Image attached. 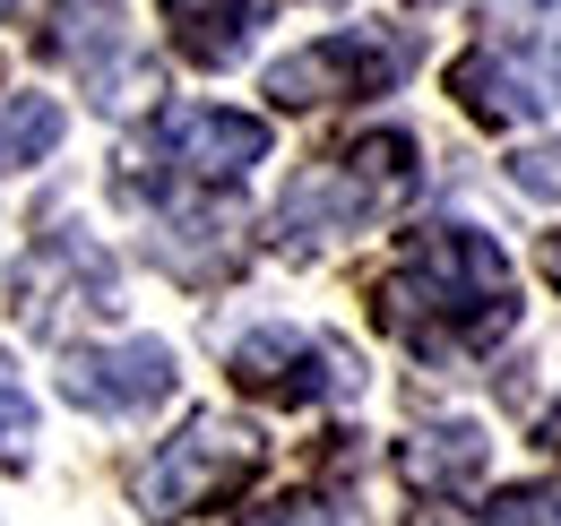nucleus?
Instances as JSON below:
<instances>
[{
  "label": "nucleus",
  "mask_w": 561,
  "mask_h": 526,
  "mask_svg": "<svg viewBox=\"0 0 561 526\" xmlns=\"http://www.w3.org/2000/svg\"><path fill=\"white\" fill-rule=\"evenodd\" d=\"M510 182L527 198H561V147H527V156H510Z\"/></svg>",
  "instance_id": "nucleus-16"
},
{
  "label": "nucleus",
  "mask_w": 561,
  "mask_h": 526,
  "mask_svg": "<svg viewBox=\"0 0 561 526\" xmlns=\"http://www.w3.org/2000/svg\"><path fill=\"white\" fill-rule=\"evenodd\" d=\"M26 432H35V397H26V380L0 363V458H18Z\"/></svg>",
  "instance_id": "nucleus-14"
},
{
  "label": "nucleus",
  "mask_w": 561,
  "mask_h": 526,
  "mask_svg": "<svg viewBox=\"0 0 561 526\" xmlns=\"http://www.w3.org/2000/svg\"><path fill=\"white\" fill-rule=\"evenodd\" d=\"M233 380L268 405H329V397L363 389V363H354L337 336H311V329H260L233 345Z\"/></svg>",
  "instance_id": "nucleus-7"
},
{
  "label": "nucleus",
  "mask_w": 561,
  "mask_h": 526,
  "mask_svg": "<svg viewBox=\"0 0 561 526\" xmlns=\"http://www.w3.org/2000/svg\"><path fill=\"white\" fill-rule=\"evenodd\" d=\"M0 18H9V0H0Z\"/></svg>",
  "instance_id": "nucleus-19"
},
{
  "label": "nucleus",
  "mask_w": 561,
  "mask_h": 526,
  "mask_svg": "<svg viewBox=\"0 0 561 526\" xmlns=\"http://www.w3.org/2000/svg\"><path fill=\"white\" fill-rule=\"evenodd\" d=\"M44 53H53V61H70L78 78H87V87L139 78V53H130V26H122V0H53Z\"/></svg>",
  "instance_id": "nucleus-9"
},
{
  "label": "nucleus",
  "mask_w": 561,
  "mask_h": 526,
  "mask_svg": "<svg viewBox=\"0 0 561 526\" xmlns=\"http://www.w3.org/2000/svg\"><path fill=\"white\" fill-rule=\"evenodd\" d=\"M380 329L415 345L423 363L484 354L518 329V267L501 260L484 225H423L380 276Z\"/></svg>",
  "instance_id": "nucleus-1"
},
{
  "label": "nucleus",
  "mask_w": 561,
  "mask_h": 526,
  "mask_svg": "<svg viewBox=\"0 0 561 526\" xmlns=\"http://www.w3.org/2000/svg\"><path fill=\"white\" fill-rule=\"evenodd\" d=\"M407 69H415V35L407 26H346V35H320V44L268 61V95L285 113H320V104L398 87Z\"/></svg>",
  "instance_id": "nucleus-6"
},
{
  "label": "nucleus",
  "mask_w": 561,
  "mask_h": 526,
  "mask_svg": "<svg viewBox=\"0 0 561 526\" xmlns=\"http://www.w3.org/2000/svg\"><path fill=\"white\" fill-rule=\"evenodd\" d=\"M415 191V138L407 130H363L354 147L320 156L294 191L277 198V242L285 251H329L363 225H380L389 207H407Z\"/></svg>",
  "instance_id": "nucleus-3"
},
{
  "label": "nucleus",
  "mask_w": 561,
  "mask_h": 526,
  "mask_svg": "<svg viewBox=\"0 0 561 526\" xmlns=\"http://www.w3.org/2000/svg\"><path fill=\"white\" fill-rule=\"evenodd\" d=\"M242 526H354L337 501H311V492H294V501H277V510H260V518H242Z\"/></svg>",
  "instance_id": "nucleus-15"
},
{
  "label": "nucleus",
  "mask_w": 561,
  "mask_h": 526,
  "mask_svg": "<svg viewBox=\"0 0 561 526\" xmlns=\"http://www.w3.org/2000/svg\"><path fill=\"white\" fill-rule=\"evenodd\" d=\"M484 466H492V441L476 432V423H440V432H415V441H398V474L415 483L423 501L440 492H467V483H484Z\"/></svg>",
  "instance_id": "nucleus-11"
},
{
  "label": "nucleus",
  "mask_w": 561,
  "mask_h": 526,
  "mask_svg": "<svg viewBox=\"0 0 561 526\" xmlns=\"http://www.w3.org/2000/svg\"><path fill=\"white\" fill-rule=\"evenodd\" d=\"M173 380H182V363H173L164 336H122V345L78 354L70 371H61V397L87 405V414H147V405L173 397Z\"/></svg>",
  "instance_id": "nucleus-8"
},
{
  "label": "nucleus",
  "mask_w": 561,
  "mask_h": 526,
  "mask_svg": "<svg viewBox=\"0 0 561 526\" xmlns=\"http://www.w3.org/2000/svg\"><path fill=\"white\" fill-rule=\"evenodd\" d=\"M260 432L233 423V414H191L156 458L130 474V501H139L147 526H173V518H199V510H225L251 474H260Z\"/></svg>",
  "instance_id": "nucleus-4"
},
{
  "label": "nucleus",
  "mask_w": 561,
  "mask_h": 526,
  "mask_svg": "<svg viewBox=\"0 0 561 526\" xmlns=\"http://www.w3.org/2000/svg\"><path fill=\"white\" fill-rule=\"evenodd\" d=\"M545 276H553V285H561V233H553V242H545Z\"/></svg>",
  "instance_id": "nucleus-17"
},
{
  "label": "nucleus",
  "mask_w": 561,
  "mask_h": 526,
  "mask_svg": "<svg viewBox=\"0 0 561 526\" xmlns=\"http://www.w3.org/2000/svg\"><path fill=\"white\" fill-rule=\"evenodd\" d=\"M260 18H268V0H164V35H173V53L199 69H233L242 61V44L260 35Z\"/></svg>",
  "instance_id": "nucleus-10"
},
{
  "label": "nucleus",
  "mask_w": 561,
  "mask_h": 526,
  "mask_svg": "<svg viewBox=\"0 0 561 526\" xmlns=\"http://www.w3.org/2000/svg\"><path fill=\"white\" fill-rule=\"evenodd\" d=\"M449 95L484 130L545 122L561 104V0H484V35L476 53H458Z\"/></svg>",
  "instance_id": "nucleus-2"
},
{
  "label": "nucleus",
  "mask_w": 561,
  "mask_h": 526,
  "mask_svg": "<svg viewBox=\"0 0 561 526\" xmlns=\"http://www.w3.org/2000/svg\"><path fill=\"white\" fill-rule=\"evenodd\" d=\"M139 164L164 173L173 191H233L251 164H268V122L233 104H173L147 122Z\"/></svg>",
  "instance_id": "nucleus-5"
},
{
  "label": "nucleus",
  "mask_w": 561,
  "mask_h": 526,
  "mask_svg": "<svg viewBox=\"0 0 561 526\" xmlns=\"http://www.w3.org/2000/svg\"><path fill=\"white\" fill-rule=\"evenodd\" d=\"M545 441H553V449H561V405H553V414H545Z\"/></svg>",
  "instance_id": "nucleus-18"
},
{
  "label": "nucleus",
  "mask_w": 561,
  "mask_h": 526,
  "mask_svg": "<svg viewBox=\"0 0 561 526\" xmlns=\"http://www.w3.org/2000/svg\"><path fill=\"white\" fill-rule=\"evenodd\" d=\"M484 526H561V483H518L484 510Z\"/></svg>",
  "instance_id": "nucleus-13"
},
{
  "label": "nucleus",
  "mask_w": 561,
  "mask_h": 526,
  "mask_svg": "<svg viewBox=\"0 0 561 526\" xmlns=\"http://www.w3.org/2000/svg\"><path fill=\"white\" fill-rule=\"evenodd\" d=\"M70 130V113L53 104V95H0V173H18V164H44L53 147Z\"/></svg>",
  "instance_id": "nucleus-12"
}]
</instances>
